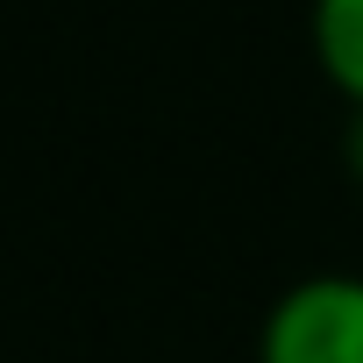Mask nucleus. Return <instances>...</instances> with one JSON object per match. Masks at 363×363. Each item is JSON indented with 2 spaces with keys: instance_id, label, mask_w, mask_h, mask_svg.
I'll return each instance as SVG.
<instances>
[{
  "instance_id": "obj_1",
  "label": "nucleus",
  "mask_w": 363,
  "mask_h": 363,
  "mask_svg": "<svg viewBox=\"0 0 363 363\" xmlns=\"http://www.w3.org/2000/svg\"><path fill=\"white\" fill-rule=\"evenodd\" d=\"M257 363H363V278L320 271L285 285L264 313Z\"/></svg>"
},
{
  "instance_id": "obj_2",
  "label": "nucleus",
  "mask_w": 363,
  "mask_h": 363,
  "mask_svg": "<svg viewBox=\"0 0 363 363\" xmlns=\"http://www.w3.org/2000/svg\"><path fill=\"white\" fill-rule=\"evenodd\" d=\"M313 65L320 79L349 100V114L363 107V0H313Z\"/></svg>"
},
{
  "instance_id": "obj_3",
  "label": "nucleus",
  "mask_w": 363,
  "mask_h": 363,
  "mask_svg": "<svg viewBox=\"0 0 363 363\" xmlns=\"http://www.w3.org/2000/svg\"><path fill=\"white\" fill-rule=\"evenodd\" d=\"M342 164H349V178L363 186V107L349 114V135H342Z\"/></svg>"
}]
</instances>
